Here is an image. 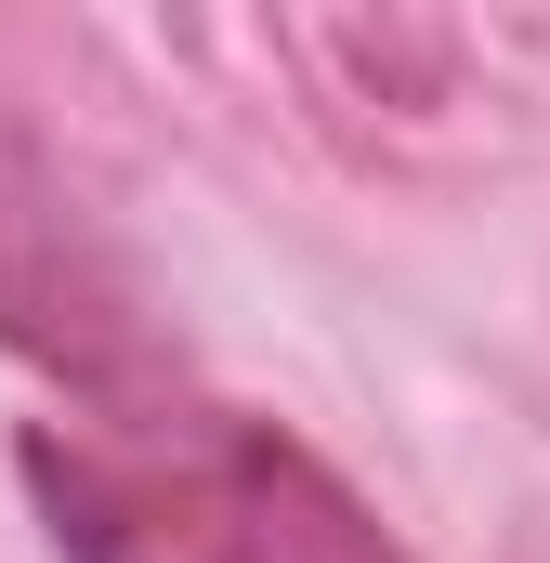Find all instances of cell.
<instances>
[{
    "label": "cell",
    "instance_id": "6da1fadb",
    "mask_svg": "<svg viewBox=\"0 0 550 563\" xmlns=\"http://www.w3.org/2000/svg\"><path fill=\"white\" fill-rule=\"evenodd\" d=\"M26 498L66 563H407L315 445L170 394L106 420H40Z\"/></svg>",
    "mask_w": 550,
    "mask_h": 563
},
{
    "label": "cell",
    "instance_id": "7a4b0ae2",
    "mask_svg": "<svg viewBox=\"0 0 550 563\" xmlns=\"http://www.w3.org/2000/svg\"><path fill=\"white\" fill-rule=\"evenodd\" d=\"M0 341L40 354L53 380L106 394V407H144L170 380V328L132 288V263L79 223L66 170L26 144V119L0 106Z\"/></svg>",
    "mask_w": 550,
    "mask_h": 563
}]
</instances>
